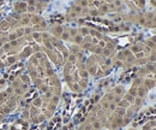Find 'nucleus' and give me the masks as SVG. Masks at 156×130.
Here are the masks:
<instances>
[{
  "mask_svg": "<svg viewBox=\"0 0 156 130\" xmlns=\"http://www.w3.org/2000/svg\"><path fill=\"white\" fill-rule=\"evenodd\" d=\"M129 130H137V129H135V128H131V129H129Z\"/></svg>",
  "mask_w": 156,
  "mask_h": 130,
  "instance_id": "12",
  "label": "nucleus"
},
{
  "mask_svg": "<svg viewBox=\"0 0 156 130\" xmlns=\"http://www.w3.org/2000/svg\"><path fill=\"white\" fill-rule=\"evenodd\" d=\"M42 45L46 53L57 65H61L67 59V48L55 37H52L48 34H42Z\"/></svg>",
  "mask_w": 156,
  "mask_h": 130,
  "instance_id": "5",
  "label": "nucleus"
},
{
  "mask_svg": "<svg viewBox=\"0 0 156 130\" xmlns=\"http://www.w3.org/2000/svg\"><path fill=\"white\" fill-rule=\"evenodd\" d=\"M112 65L113 63L108 57H103L100 54L89 57L85 63L88 74H90L94 77H102L108 75L112 70Z\"/></svg>",
  "mask_w": 156,
  "mask_h": 130,
  "instance_id": "6",
  "label": "nucleus"
},
{
  "mask_svg": "<svg viewBox=\"0 0 156 130\" xmlns=\"http://www.w3.org/2000/svg\"><path fill=\"white\" fill-rule=\"evenodd\" d=\"M150 88L136 76L130 91L122 95L112 114L108 117L105 127L109 130H119L126 127L142 107Z\"/></svg>",
  "mask_w": 156,
  "mask_h": 130,
  "instance_id": "1",
  "label": "nucleus"
},
{
  "mask_svg": "<svg viewBox=\"0 0 156 130\" xmlns=\"http://www.w3.org/2000/svg\"><path fill=\"white\" fill-rule=\"evenodd\" d=\"M65 81L73 92H83L88 87V71L84 63L83 52L73 46L71 53L66 59V65L64 69Z\"/></svg>",
  "mask_w": 156,
  "mask_h": 130,
  "instance_id": "4",
  "label": "nucleus"
},
{
  "mask_svg": "<svg viewBox=\"0 0 156 130\" xmlns=\"http://www.w3.org/2000/svg\"><path fill=\"white\" fill-rule=\"evenodd\" d=\"M137 76L142 77L151 87V89L156 88V61L143 65V68L139 70Z\"/></svg>",
  "mask_w": 156,
  "mask_h": 130,
  "instance_id": "8",
  "label": "nucleus"
},
{
  "mask_svg": "<svg viewBox=\"0 0 156 130\" xmlns=\"http://www.w3.org/2000/svg\"><path fill=\"white\" fill-rule=\"evenodd\" d=\"M142 130H156V121H149L142 127Z\"/></svg>",
  "mask_w": 156,
  "mask_h": 130,
  "instance_id": "10",
  "label": "nucleus"
},
{
  "mask_svg": "<svg viewBox=\"0 0 156 130\" xmlns=\"http://www.w3.org/2000/svg\"><path fill=\"white\" fill-rule=\"evenodd\" d=\"M154 61H156V35L133 43L121 51L114 60V63L120 66L145 65Z\"/></svg>",
  "mask_w": 156,
  "mask_h": 130,
  "instance_id": "3",
  "label": "nucleus"
},
{
  "mask_svg": "<svg viewBox=\"0 0 156 130\" xmlns=\"http://www.w3.org/2000/svg\"><path fill=\"white\" fill-rule=\"evenodd\" d=\"M103 125L101 122H98V119L95 118H91V117H88V119L78 128V130H101Z\"/></svg>",
  "mask_w": 156,
  "mask_h": 130,
  "instance_id": "9",
  "label": "nucleus"
},
{
  "mask_svg": "<svg viewBox=\"0 0 156 130\" xmlns=\"http://www.w3.org/2000/svg\"><path fill=\"white\" fill-rule=\"evenodd\" d=\"M127 19L137 25L145 28H156V9L149 12H132Z\"/></svg>",
  "mask_w": 156,
  "mask_h": 130,
  "instance_id": "7",
  "label": "nucleus"
},
{
  "mask_svg": "<svg viewBox=\"0 0 156 130\" xmlns=\"http://www.w3.org/2000/svg\"><path fill=\"white\" fill-rule=\"evenodd\" d=\"M55 36H61L65 40H70L78 46L83 47L84 50L91 51L95 54H100L103 57L112 56L115 51V42L109 37L105 36L103 34L98 33V30L91 28H77V29H64L62 27L54 28Z\"/></svg>",
  "mask_w": 156,
  "mask_h": 130,
  "instance_id": "2",
  "label": "nucleus"
},
{
  "mask_svg": "<svg viewBox=\"0 0 156 130\" xmlns=\"http://www.w3.org/2000/svg\"><path fill=\"white\" fill-rule=\"evenodd\" d=\"M151 4L154 5V7L156 9V0H151Z\"/></svg>",
  "mask_w": 156,
  "mask_h": 130,
  "instance_id": "11",
  "label": "nucleus"
}]
</instances>
